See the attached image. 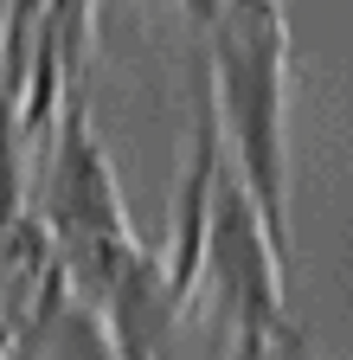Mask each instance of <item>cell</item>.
Segmentation results:
<instances>
[{"label":"cell","instance_id":"1","mask_svg":"<svg viewBox=\"0 0 353 360\" xmlns=\"http://www.w3.org/2000/svg\"><path fill=\"white\" fill-rule=\"evenodd\" d=\"M212 103L232 129L244 193L289 264V26L277 0H225L212 26Z\"/></svg>","mask_w":353,"mask_h":360},{"label":"cell","instance_id":"2","mask_svg":"<svg viewBox=\"0 0 353 360\" xmlns=\"http://www.w3.org/2000/svg\"><path fill=\"white\" fill-rule=\"evenodd\" d=\"M206 264L218 290H225L232 315H238V341H295L289 315H283V257L263 232V219L244 193L238 174H218V193H212V232H206Z\"/></svg>","mask_w":353,"mask_h":360},{"label":"cell","instance_id":"3","mask_svg":"<svg viewBox=\"0 0 353 360\" xmlns=\"http://www.w3.org/2000/svg\"><path fill=\"white\" fill-rule=\"evenodd\" d=\"M58 225H71L97 257L135 245L128 238V212H122V187H116L97 135L77 110H71V129H65V155H58Z\"/></svg>","mask_w":353,"mask_h":360}]
</instances>
